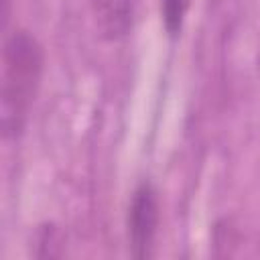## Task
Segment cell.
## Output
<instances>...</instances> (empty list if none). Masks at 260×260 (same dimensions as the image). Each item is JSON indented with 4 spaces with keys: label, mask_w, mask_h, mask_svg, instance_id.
Listing matches in <instances>:
<instances>
[{
    "label": "cell",
    "mask_w": 260,
    "mask_h": 260,
    "mask_svg": "<svg viewBox=\"0 0 260 260\" xmlns=\"http://www.w3.org/2000/svg\"><path fill=\"white\" fill-rule=\"evenodd\" d=\"M2 63V134L4 138H18L26 126L43 71L41 45L30 32L14 30L4 43Z\"/></svg>",
    "instance_id": "cell-1"
},
{
    "label": "cell",
    "mask_w": 260,
    "mask_h": 260,
    "mask_svg": "<svg viewBox=\"0 0 260 260\" xmlns=\"http://www.w3.org/2000/svg\"><path fill=\"white\" fill-rule=\"evenodd\" d=\"M158 223V201L156 191L150 183H142L130 201L128 209V238L132 246V256L148 258L152 252V242Z\"/></svg>",
    "instance_id": "cell-2"
},
{
    "label": "cell",
    "mask_w": 260,
    "mask_h": 260,
    "mask_svg": "<svg viewBox=\"0 0 260 260\" xmlns=\"http://www.w3.org/2000/svg\"><path fill=\"white\" fill-rule=\"evenodd\" d=\"M136 0H95V16L102 32L112 39H124L134 22Z\"/></svg>",
    "instance_id": "cell-3"
},
{
    "label": "cell",
    "mask_w": 260,
    "mask_h": 260,
    "mask_svg": "<svg viewBox=\"0 0 260 260\" xmlns=\"http://www.w3.org/2000/svg\"><path fill=\"white\" fill-rule=\"evenodd\" d=\"M187 10H189V0H162L160 2L162 24H165V30L171 37H179L181 35Z\"/></svg>",
    "instance_id": "cell-4"
},
{
    "label": "cell",
    "mask_w": 260,
    "mask_h": 260,
    "mask_svg": "<svg viewBox=\"0 0 260 260\" xmlns=\"http://www.w3.org/2000/svg\"><path fill=\"white\" fill-rule=\"evenodd\" d=\"M8 4H10V0H2V18L6 20V14H8Z\"/></svg>",
    "instance_id": "cell-5"
}]
</instances>
